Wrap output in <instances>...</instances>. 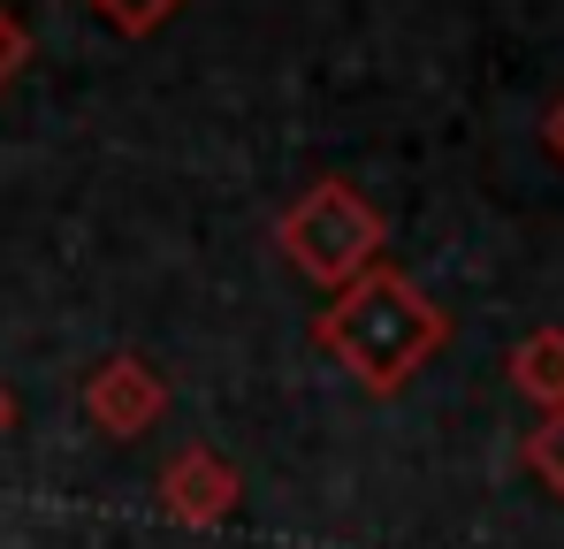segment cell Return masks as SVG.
I'll list each match as a JSON object with an SVG mask.
<instances>
[{
    "label": "cell",
    "instance_id": "obj_5",
    "mask_svg": "<svg viewBox=\"0 0 564 549\" xmlns=\"http://www.w3.org/2000/svg\"><path fill=\"white\" fill-rule=\"evenodd\" d=\"M503 366H511V389H519L542 420L564 412V329H527Z\"/></svg>",
    "mask_w": 564,
    "mask_h": 549
},
{
    "label": "cell",
    "instance_id": "obj_8",
    "mask_svg": "<svg viewBox=\"0 0 564 549\" xmlns=\"http://www.w3.org/2000/svg\"><path fill=\"white\" fill-rule=\"evenodd\" d=\"M31 54H39L31 23H23V15H15V8L0 0V92H8L15 77H23V69H31Z\"/></svg>",
    "mask_w": 564,
    "mask_h": 549
},
{
    "label": "cell",
    "instance_id": "obj_2",
    "mask_svg": "<svg viewBox=\"0 0 564 549\" xmlns=\"http://www.w3.org/2000/svg\"><path fill=\"white\" fill-rule=\"evenodd\" d=\"M381 245H389V222H381V206L351 176H313L275 214L282 268L305 274V282H313V290H328V298L375 268Z\"/></svg>",
    "mask_w": 564,
    "mask_h": 549
},
{
    "label": "cell",
    "instance_id": "obj_9",
    "mask_svg": "<svg viewBox=\"0 0 564 549\" xmlns=\"http://www.w3.org/2000/svg\"><path fill=\"white\" fill-rule=\"evenodd\" d=\"M542 146H550V161L564 169V92L550 99V107H542Z\"/></svg>",
    "mask_w": 564,
    "mask_h": 549
},
{
    "label": "cell",
    "instance_id": "obj_10",
    "mask_svg": "<svg viewBox=\"0 0 564 549\" xmlns=\"http://www.w3.org/2000/svg\"><path fill=\"white\" fill-rule=\"evenodd\" d=\"M15 420H23V405H15V389H8V381H0V443H8V435H15Z\"/></svg>",
    "mask_w": 564,
    "mask_h": 549
},
{
    "label": "cell",
    "instance_id": "obj_1",
    "mask_svg": "<svg viewBox=\"0 0 564 549\" xmlns=\"http://www.w3.org/2000/svg\"><path fill=\"white\" fill-rule=\"evenodd\" d=\"M313 344L344 366L367 397H404L420 381V366H435V352L451 344V313L404 268L375 260L359 282H344L313 313Z\"/></svg>",
    "mask_w": 564,
    "mask_h": 549
},
{
    "label": "cell",
    "instance_id": "obj_7",
    "mask_svg": "<svg viewBox=\"0 0 564 549\" xmlns=\"http://www.w3.org/2000/svg\"><path fill=\"white\" fill-rule=\"evenodd\" d=\"M519 465H527V473H534V481H542V488H550V496L564 504V412H550L542 428H527V443H519Z\"/></svg>",
    "mask_w": 564,
    "mask_h": 549
},
{
    "label": "cell",
    "instance_id": "obj_6",
    "mask_svg": "<svg viewBox=\"0 0 564 549\" xmlns=\"http://www.w3.org/2000/svg\"><path fill=\"white\" fill-rule=\"evenodd\" d=\"M85 8H93L115 39H153V31H169L184 15L191 0H85Z\"/></svg>",
    "mask_w": 564,
    "mask_h": 549
},
{
    "label": "cell",
    "instance_id": "obj_4",
    "mask_svg": "<svg viewBox=\"0 0 564 549\" xmlns=\"http://www.w3.org/2000/svg\"><path fill=\"white\" fill-rule=\"evenodd\" d=\"M153 504H161V519H176V527H191V535L229 527L237 504H245V473L214 451V443H184V451L153 473Z\"/></svg>",
    "mask_w": 564,
    "mask_h": 549
},
{
    "label": "cell",
    "instance_id": "obj_3",
    "mask_svg": "<svg viewBox=\"0 0 564 549\" xmlns=\"http://www.w3.org/2000/svg\"><path fill=\"white\" fill-rule=\"evenodd\" d=\"M77 405H85V420L107 443H138L145 428L169 420V374L153 359H138V352H115L77 381Z\"/></svg>",
    "mask_w": 564,
    "mask_h": 549
}]
</instances>
